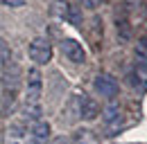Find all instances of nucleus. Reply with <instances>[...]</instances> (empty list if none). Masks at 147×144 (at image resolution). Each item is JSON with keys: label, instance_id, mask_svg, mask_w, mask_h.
Here are the masks:
<instances>
[{"label": "nucleus", "instance_id": "7", "mask_svg": "<svg viewBox=\"0 0 147 144\" xmlns=\"http://www.w3.org/2000/svg\"><path fill=\"white\" fill-rule=\"evenodd\" d=\"M5 144H30V135H27V126L23 122H14L7 126L5 131Z\"/></svg>", "mask_w": 147, "mask_h": 144}, {"label": "nucleus", "instance_id": "3", "mask_svg": "<svg viewBox=\"0 0 147 144\" xmlns=\"http://www.w3.org/2000/svg\"><path fill=\"white\" fill-rule=\"evenodd\" d=\"M93 88H95V92H97V95H102L104 99H113V97L118 95L120 86H118V79H115L113 74L102 72V74H97V77H95Z\"/></svg>", "mask_w": 147, "mask_h": 144}, {"label": "nucleus", "instance_id": "13", "mask_svg": "<svg viewBox=\"0 0 147 144\" xmlns=\"http://www.w3.org/2000/svg\"><path fill=\"white\" fill-rule=\"evenodd\" d=\"M9 59H11V50H9V43L0 36V68H5L7 63H9Z\"/></svg>", "mask_w": 147, "mask_h": 144}, {"label": "nucleus", "instance_id": "4", "mask_svg": "<svg viewBox=\"0 0 147 144\" xmlns=\"http://www.w3.org/2000/svg\"><path fill=\"white\" fill-rule=\"evenodd\" d=\"M59 50L70 63H86V52L79 45V41H75V38H61L59 41Z\"/></svg>", "mask_w": 147, "mask_h": 144}, {"label": "nucleus", "instance_id": "18", "mask_svg": "<svg viewBox=\"0 0 147 144\" xmlns=\"http://www.w3.org/2000/svg\"><path fill=\"white\" fill-rule=\"evenodd\" d=\"M5 7H25V0H0Z\"/></svg>", "mask_w": 147, "mask_h": 144}, {"label": "nucleus", "instance_id": "2", "mask_svg": "<svg viewBox=\"0 0 147 144\" xmlns=\"http://www.w3.org/2000/svg\"><path fill=\"white\" fill-rule=\"evenodd\" d=\"M27 54H30V59H32L36 65H45V63H50V59H52V45H50L48 38L38 36V38H34V41L30 43Z\"/></svg>", "mask_w": 147, "mask_h": 144}, {"label": "nucleus", "instance_id": "6", "mask_svg": "<svg viewBox=\"0 0 147 144\" xmlns=\"http://www.w3.org/2000/svg\"><path fill=\"white\" fill-rule=\"evenodd\" d=\"M50 133H52V126L50 122H43L38 119L27 128V135H30V144H48L50 140Z\"/></svg>", "mask_w": 147, "mask_h": 144}, {"label": "nucleus", "instance_id": "1", "mask_svg": "<svg viewBox=\"0 0 147 144\" xmlns=\"http://www.w3.org/2000/svg\"><path fill=\"white\" fill-rule=\"evenodd\" d=\"M43 95V74L38 68H30L25 74V104H38Z\"/></svg>", "mask_w": 147, "mask_h": 144}, {"label": "nucleus", "instance_id": "11", "mask_svg": "<svg viewBox=\"0 0 147 144\" xmlns=\"http://www.w3.org/2000/svg\"><path fill=\"white\" fill-rule=\"evenodd\" d=\"M73 142L75 144H97V137H95V133L91 128H79V131H75Z\"/></svg>", "mask_w": 147, "mask_h": 144}, {"label": "nucleus", "instance_id": "5", "mask_svg": "<svg viewBox=\"0 0 147 144\" xmlns=\"http://www.w3.org/2000/svg\"><path fill=\"white\" fill-rule=\"evenodd\" d=\"M82 104H84V95L82 92H73L70 95V99L66 101V106H63V122H68V124H75L77 119H82Z\"/></svg>", "mask_w": 147, "mask_h": 144}, {"label": "nucleus", "instance_id": "16", "mask_svg": "<svg viewBox=\"0 0 147 144\" xmlns=\"http://www.w3.org/2000/svg\"><path fill=\"white\" fill-rule=\"evenodd\" d=\"M136 59L140 63H147V38L138 41V45H136Z\"/></svg>", "mask_w": 147, "mask_h": 144}, {"label": "nucleus", "instance_id": "10", "mask_svg": "<svg viewBox=\"0 0 147 144\" xmlns=\"http://www.w3.org/2000/svg\"><path fill=\"white\" fill-rule=\"evenodd\" d=\"M97 113H100V104H97L93 97H86V95H84V104H82V119L91 122V119L97 117Z\"/></svg>", "mask_w": 147, "mask_h": 144}, {"label": "nucleus", "instance_id": "8", "mask_svg": "<svg viewBox=\"0 0 147 144\" xmlns=\"http://www.w3.org/2000/svg\"><path fill=\"white\" fill-rule=\"evenodd\" d=\"M18 65H5V74H2V86H5V90L9 92L11 90V95L16 92V88H18V81H20V77H18Z\"/></svg>", "mask_w": 147, "mask_h": 144}, {"label": "nucleus", "instance_id": "9", "mask_svg": "<svg viewBox=\"0 0 147 144\" xmlns=\"http://www.w3.org/2000/svg\"><path fill=\"white\" fill-rule=\"evenodd\" d=\"M120 117H122V108H120V104L111 101L109 106H104V108H102V122H104L107 126L120 124Z\"/></svg>", "mask_w": 147, "mask_h": 144}, {"label": "nucleus", "instance_id": "17", "mask_svg": "<svg viewBox=\"0 0 147 144\" xmlns=\"http://www.w3.org/2000/svg\"><path fill=\"white\" fill-rule=\"evenodd\" d=\"M79 2H82L84 9H97V7L102 5V0H79Z\"/></svg>", "mask_w": 147, "mask_h": 144}, {"label": "nucleus", "instance_id": "14", "mask_svg": "<svg viewBox=\"0 0 147 144\" xmlns=\"http://www.w3.org/2000/svg\"><path fill=\"white\" fill-rule=\"evenodd\" d=\"M68 9H70V5H68V2H63V0H57V2H52V14H55V16H59L61 20H66V16H68Z\"/></svg>", "mask_w": 147, "mask_h": 144}, {"label": "nucleus", "instance_id": "19", "mask_svg": "<svg viewBox=\"0 0 147 144\" xmlns=\"http://www.w3.org/2000/svg\"><path fill=\"white\" fill-rule=\"evenodd\" d=\"M50 144H70V142H68V137H66V135H59V137H55Z\"/></svg>", "mask_w": 147, "mask_h": 144}, {"label": "nucleus", "instance_id": "15", "mask_svg": "<svg viewBox=\"0 0 147 144\" xmlns=\"http://www.w3.org/2000/svg\"><path fill=\"white\" fill-rule=\"evenodd\" d=\"M66 23H70V25H75V27L82 23V11H79V7L70 5V9H68V16H66Z\"/></svg>", "mask_w": 147, "mask_h": 144}, {"label": "nucleus", "instance_id": "12", "mask_svg": "<svg viewBox=\"0 0 147 144\" xmlns=\"http://www.w3.org/2000/svg\"><path fill=\"white\" fill-rule=\"evenodd\" d=\"M23 113H25V117L32 119V122H38V119L43 117V108H41V104H25Z\"/></svg>", "mask_w": 147, "mask_h": 144}]
</instances>
